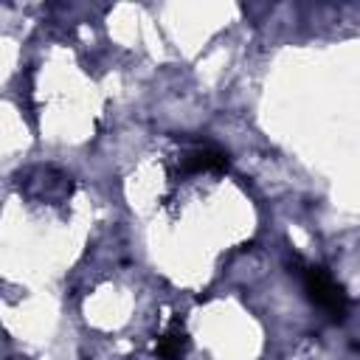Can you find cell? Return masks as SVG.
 <instances>
[{"label":"cell","instance_id":"6da1fadb","mask_svg":"<svg viewBox=\"0 0 360 360\" xmlns=\"http://www.w3.org/2000/svg\"><path fill=\"white\" fill-rule=\"evenodd\" d=\"M301 281H304V290L309 295V301L315 307H321L323 312H329L332 318H343L346 309H349V298L343 292V287L335 281V276L321 267V264H307L301 270Z\"/></svg>","mask_w":360,"mask_h":360},{"label":"cell","instance_id":"3957f363","mask_svg":"<svg viewBox=\"0 0 360 360\" xmlns=\"http://www.w3.org/2000/svg\"><path fill=\"white\" fill-rule=\"evenodd\" d=\"M188 346H191V340H188L186 326L180 321H172L163 329V335H160V340L155 346V354H158V360H186Z\"/></svg>","mask_w":360,"mask_h":360},{"label":"cell","instance_id":"7a4b0ae2","mask_svg":"<svg viewBox=\"0 0 360 360\" xmlns=\"http://www.w3.org/2000/svg\"><path fill=\"white\" fill-rule=\"evenodd\" d=\"M180 169L186 174H222L228 172V155L211 143H200V146H191L183 158H180Z\"/></svg>","mask_w":360,"mask_h":360}]
</instances>
